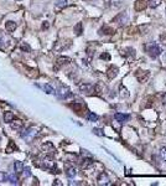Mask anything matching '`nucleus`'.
<instances>
[{"label": "nucleus", "instance_id": "c85d7f7f", "mask_svg": "<svg viewBox=\"0 0 166 186\" xmlns=\"http://www.w3.org/2000/svg\"><path fill=\"white\" fill-rule=\"evenodd\" d=\"M121 0H112V5L114 6V8H119L121 4Z\"/></svg>", "mask_w": 166, "mask_h": 186}, {"label": "nucleus", "instance_id": "5701e85b", "mask_svg": "<svg viewBox=\"0 0 166 186\" xmlns=\"http://www.w3.org/2000/svg\"><path fill=\"white\" fill-rule=\"evenodd\" d=\"M68 62H71V60H69L68 57H60V58L57 60V65H58V66H62V65L68 64Z\"/></svg>", "mask_w": 166, "mask_h": 186}, {"label": "nucleus", "instance_id": "9d476101", "mask_svg": "<svg viewBox=\"0 0 166 186\" xmlns=\"http://www.w3.org/2000/svg\"><path fill=\"white\" fill-rule=\"evenodd\" d=\"M41 148H42V150L45 151V153H51V154H52V153H55V147L52 145V144H51V143H45V144H42V147H41Z\"/></svg>", "mask_w": 166, "mask_h": 186}, {"label": "nucleus", "instance_id": "6ab92c4d", "mask_svg": "<svg viewBox=\"0 0 166 186\" xmlns=\"http://www.w3.org/2000/svg\"><path fill=\"white\" fill-rule=\"evenodd\" d=\"M14 118H15V116L11 112H6L5 114H4V120H5L6 123H10V122H11Z\"/></svg>", "mask_w": 166, "mask_h": 186}, {"label": "nucleus", "instance_id": "c9c22d12", "mask_svg": "<svg viewBox=\"0 0 166 186\" xmlns=\"http://www.w3.org/2000/svg\"><path fill=\"white\" fill-rule=\"evenodd\" d=\"M55 181H56V182H54L55 185H61V182H58V180H55Z\"/></svg>", "mask_w": 166, "mask_h": 186}, {"label": "nucleus", "instance_id": "9b49d317", "mask_svg": "<svg viewBox=\"0 0 166 186\" xmlns=\"http://www.w3.org/2000/svg\"><path fill=\"white\" fill-rule=\"evenodd\" d=\"M94 164V161H93V159H91V158H86V159H83V163H82V169H89L92 165Z\"/></svg>", "mask_w": 166, "mask_h": 186}, {"label": "nucleus", "instance_id": "f704fd0d", "mask_svg": "<svg viewBox=\"0 0 166 186\" xmlns=\"http://www.w3.org/2000/svg\"><path fill=\"white\" fill-rule=\"evenodd\" d=\"M162 60H164V62H166V54L162 55Z\"/></svg>", "mask_w": 166, "mask_h": 186}, {"label": "nucleus", "instance_id": "1a4fd4ad", "mask_svg": "<svg viewBox=\"0 0 166 186\" xmlns=\"http://www.w3.org/2000/svg\"><path fill=\"white\" fill-rule=\"evenodd\" d=\"M107 75H108V77H109L110 79L115 78L117 75H118V67H115V66H110V67L108 68V71H107Z\"/></svg>", "mask_w": 166, "mask_h": 186}, {"label": "nucleus", "instance_id": "f257e3e1", "mask_svg": "<svg viewBox=\"0 0 166 186\" xmlns=\"http://www.w3.org/2000/svg\"><path fill=\"white\" fill-rule=\"evenodd\" d=\"M41 166H42L44 169H46V170H48V171H51V172H58L57 169H56V163L50 157H46V158L42 159Z\"/></svg>", "mask_w": 166, "mask_h": 186}, {"label": "nucleus", "instance_id": "bb28decb", "mask_svg": "<svg viewBox=\"0 0 166 186\" xmlns=\"http://www.w3.org/2000/svg\"><path fill=\"white\" fill-rule=\"evenodd\" d=\"M93 134H96V135H98V137H103L104 135V133H103V130L102 129H99V128H93Z\"/></svg>", "mask_w": 166, "mask_h": 186}, {"label": "nucleus", "instance_id": "dca6fc26", "mask_svg": "<svg viewBox=\"0 0 166 186\" xmlns=\"http://www.w3.org/2000/svg\"><path fill=\"white\" fill-rule=\"evenodd\" d=\"M14 169L16 171V174H21L23 172V169H24V165L21 161H15L14 164Z\"/></svg>", "mask_w": 166, "mask_h": 186}, {"label": "nucleus", "instance_id": "72a5a7b5", "mask_svg": "<svg viewBox=\"0 0 166 186\" xmlns=\"http://www.w3.org/2000/svg\"><path fill=\"white\" fill-rule=\"evenodd\" d=\"M100 58H102V60H108V58H109V55H108V54H104V55H100Z\"/></svg>", "mask_w": 166, "mask_h": 186}, {"label": "nucleus", "instance_id": "4be33fe9", "mask_svg": "<svg viewBox=\"0 0 166 186\" xmlns=\"http://www.w3.org/2000/svg\"><path fill=\"white\" fill-rule=\"evenodd\" d=\"M67 6V0H56V8L57 9H63Z\"/></svg>", "mask_w": 166, "mask_h": 186}, {"label": "nucleus", "instance_id": "412c9836", "mask_svg": "<svg viewBox=\"0 0 166 186\" xmlns=\"http://www.w3.org/2000/svg\"><path fill=\"white\" fill-rule=\"evenodd\" d=\"M16 150H17V148H16V145H15V143H14L13 140H10V144L8 145L6 151H8V153H14V151H16Z\"/></svg>", "mask_w": 166, "mask_h": 186}, {"label": "nucleus", "instance_id": "423d86ee", "mask_svg": "<svg viewBox=\"0 0 166 186\" xmlns=\"http://www.w3.org/2000/svg\"><path fill=\"white\" fill-rule=\"evenodd\" d=\"M114 119L119 123H121V124H124L130 119V116L125 114V113H115V114H114Z\"/></svg>", "mask_w": 166, "mask_h": 186}, {"label": "nucleus", "instance_id": "aec40b11", "mask_svg": "<svg viewBox=\"0 0 166 186\" xmlns=\"http://www.w3.org/2000/svg\"><path fill=\"white\" fill-rule=\"evenodd\" d=\"M145 0H137V3H135V9L137 10H143L145 9Z\"/></svg>", "mask_w": 166, "mask_h": 186}, {"label": "nucleus", "instance_id": "393cba45", "mask_svg": "<svg viewBox=\"0 0 166 186\" xmlns=\"http://www.w3.org/2000/svg\"><path fill=\"white\" fill-rule=\"evenodd\" d=\"M160 4H161V0H150V2H149V6H150L151 9L158 8Z\"/></svg>", "mask_w": 166, "mask_h": 186}, {"label": "nucleus", "instance_id": "7c9ffc66", "mask_svg": "<svg viewBox=\"0 0 166 186\" xmlns=\"http://www.w3.org/2000/svg\"><path fill=\"white\" fill-rule=\"evenodd\" d=\"M20 47H21L24 51H26V52H29V51H30V46H27L25 44H21V45H20Z\"/></svg>", "mask_w": 166, "mask_h": 186}, {"label": "nucleus", "instance_id": "a878e982", "mask_svg": "<svg viewBox=\"0 0 166 186\" xmlns=\"http://www.w3.org/2000/svg\"><path fill=\"white\" fill-rule=\"evenodd\" d=\"M159 154H160V158H161L164 161H166V147H162V148H160V151H159Z\"/></svg>", "mask_w": 166, "mask_h": 186}, {"label": "nucleus", "instance_id": "7ed1b4c3", "mask_svg": "<svg viewBox=\"0 0 166 186\" xmlns=\"http://www.w3.org/2000/svg\"><path fill=\"white\" fill-rule=\"evenodd\" d=\"M36 135H37V130L34 129V128H27V129H25L21 134H20V137L24 138V139H26V140L34 139Z\"/></svg>", "mask_w": 166, "mask_h": 186}, {"label": "nucleus", "instance_id": "4468645a", "mask_svg": "<svg viewBox=\"0 0 166 186\" xmlns=\"http://www.w3.org/2000/svg\"><path fill=\"white\" fill-rule=\"evenodd\" d=\"M119 95H120V97L121 98H128L129 97V92H128V89L124 87L123 85L119 87Z\"/></svg>", "mask_w": 166, "mask_h": 186}, {"label": "nucleus", "instance_id": "b1692460", "mask_svg": "<svg viewBox=\"0 0 166 186\" xmlns=\"http://www.w3.org/2000/svg\"><path fill=\"white\" fill-rule=\"evenodd\" d=\"M87 118H88V120L89 122H97L98 119H99V117L96 114V113H93V112H91V113H88V116H87Z\"/></svg>", "mask_w": 166, "mask_h": 186}, {"label": "nucleus", "instance_id": "cd10ccee", "mask_svg": "<svg viewBox=\"0 0 166 186\" xmlns=\"http://www.w3.org/2000/svg\"><path fill=\"white\" fill-rule=\"evenodd\" d=\"M23 174H24L25 178L31 176V170H30V168H24V169H23Z\"/></svg>", "mask_w": 166, "mask_h": 186}, {"label": "nucleus", "instance_id": "f3484780", "mask_svg": "<svg viewBox=\"0 0 166 186\" xmlns=\"http://www.w3.org/2000/svg\"><path fill=\"white\" fill-rule=\"evenodd\" d=\"M44 89H45V92L47 93V95H56L55 88L51 86V85H48V83H46V85L44 86Z\"/></svg>", "mask_w": 166, "mask_h": 186}, {"label": "nucleus", "instance_id": "a211bd4d", "mask_svg": "<svg viewBox=\"0 0 166 186\" xmlns=\"http://www.w3.org/2000/svg\"><path fill=\"white\" fill-rule=\"evenodd\" d=\"M99 34H100V35H107V34H114V30H112L110 27H107V26H104V27H102V29L99 30Z\"/></svg>", "mask_w": 166, "mask_h": 186}, {"label": "nucleus", "instance_id": "ddd939ff", "mask_svg": "<svg viewBox=\"0 0 166 186\" xmlns=\"http://www.w3.org/2000/svg\"><path fill=\"white\" fill-rule=\"evenodd\" d=\"M6 180L10 184H14V185H16L17 181H19V179H17V176H16L15 174H9V175H6Z\"/></svg>", "mask_w": 166, "mask_h": 186}, {"label": "nucleus", "instance_id": "0eeeda50", "mask_svg": "<svg viewBox=\"0 0 166 186\" xmlns=\"http://www.w3.org/2000/svg\"><path fill=\"white\" fill-rule=\"evenodd\" d=\"M10 127H11V129H14V130H20L24 127V123H23L21 119H15L14 118L11 122H10Z\"/></svg>", "mask_w": 166, "mask_h": 186}, {"label": "nucleus", "instance_id": "2f4dec72", "mask_svg": "<svg viewBox=\"0 0 166 186\" xmlns=\"http://www.w3.org/2000/svg\"><path fill=\"white\" fill-rule=\"evenodd\" d=\"M2 181H6V175L4 172H0V182Z\"/></svg>", "mask_w": 166, "mask_h": 186}, {"label": "nucleus", "instance_id": "c756f323", "mask_svg": "<svg viewBox=\"0 0 166 186\" xmlns=\"http://www.w3.org/2000/svg\"><path fill=\"white\" fill-rule=\"evenodd\" d=\"M76 34L77 35H81L82 34V24H77L76 25Z\"/></svg>", "mask_w": 166, "mask_h": 186}, {"label": "nucleus", "instance_id": "f03ea898", "mask_svg": "<svg viewBox=\"0 0 166 186\" xmlns=\"http://www.w3.org/2000/svg\"><path fill=\"white\" fill-rule=\"evenodd\" d=\"M148 54H149L150 57L156 58V57L160 56V54H161V48H160V46H159L158 44H150V45L148 46Z\"/></svg>", "mask_w": 166, "mask_h": 186}, {"label": "nucleus", "instance_id": "39448f33", "mask_svg": "<svg viewBox=\"0 0 166 186\" xmlns=\"http://www.w3.org/2000/svg\"><path fill=\"white\" fill-rule=\"evenodd\" d=\"M94 86L91 85V83H82L79 85V91L82 93H86V95H91L92 92H94Z\"/></svg>", "mask_w": 166, "mask_h": 186}, {"label": "nucleus", "instance_id": "2eb2a0df", "mask_svg": "<svg viewBox=\"0 0 166 186\" xmlns=\"http://www.w3.org/2000/svg\"><path fill=\"white\" fill-rule=\"evenodd\" d=\"M66 175L68 178H75L76 175H77V170L75 169V168H72V166H69V168H67V170H66Z\"/></svg>", "mask_w": 166, "mask_h": 186}, {"label": "nucleus", "instance_id": "6e6552de", "mask_svg": "<svg viewBox=\"0 0 166 186\" xmlns=\"http://www.w3.org/2000/svg\"><path fill=\"white\" fill-rule=\"evenodd\" d=\"M98 182L102 184V185H110V179L109 176L106 174V172H100L99 174V176H98Z\"/></svg>", "mask_w": 166, "mask_h": 186}, {"label": "nucleus", "instance_id": "20e7f679", "mask_svg": "<svg viewBox=\"0 0 166 186\" xmlns=\"http://www.w3.org/2000/svg\"><path fill=\"white\" fill-rule=\"evenodd\" d=\"M71 95H72V93H71V89H69L68 87L61 86V87L58 88V97H60V98L66 99V98H68Z\"/></svg>", "mask_w": 166, "mask_h": 186}, {"label": "nucleus", "instance_id": "473e14b6", "mask_svg": "<svg viewBox=\"0 0 166 186\" xmlns=\"http://www.w3.org/2000/svg\"><path fill=\"white\" fill-rule=\"evenodd\" d=\"M161 102L164 103V104H166V92L162 95V97H161Z\"/></svg>", "mask_w": 166, "mask_h": 186}, {"label": "nucleus", "instance_id": "f8f14e48", "mask_svg": "<svg viewBox=\"0 0 166 186\" xmlns=\"http://www.w3.org/2000/svg\"><path fill=\"white\" fill-rule=\"evenodd\" d=\"M5 29H6L8 33H14V31L16 30V23H14V21H8L5 24Z\"/></svg>", "mask_w": 166, "mask_h": 186}]
</instances>
